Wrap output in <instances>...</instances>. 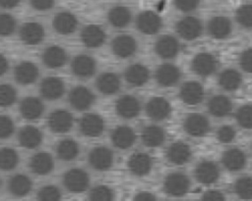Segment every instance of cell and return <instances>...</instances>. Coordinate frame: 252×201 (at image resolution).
Here are the masks:
<instances>
[{
	"label": "cell",
	"instance_id": "1",
	"mask_svg": "<svg viewBox=\"0 0 252 201\" xmlns=\"http://www.w3.org/2000/svg\"><path fill=\"white\" fill-rule=\"evenodd\" d=\"M64 186L71 192L79 193L85 191L90 183V177L87 172L82 169H71L64 174Z\"/></svg>",
	"mask_w": 252,
	"mask_h": 201
},
{
	"label": "cell",
	"instance_id": "2",
	"mask_svg": "<svg viewBox=\"0 0 252 201\" xmlns=\"http://www.w3.org/2000/svg\"><path fill=\"white\" fill-rule=\"evenodd\" d=\"M74 124L72 114L64 109L54 110L49 114L47 125L54 133H65L69 131Z\"/></svg>",
	"mask_w": 252,
	"mask_h": 201
},
{
	"label": "cell",
	"instance_id": "3",
	"mask_svg": "<svg viewBox=\"0 0 252 201\" xmlns=\"http://www.w3.org/2000/svg\"><path fill=\"white\" fill-rule=\"evenodd\" d=\"M82 134L88 137H97L104 130V120L101 116L94 113L85 114L79 123Z\"/></svg>",
	"mask_w": 252,
	"mask_h": 201
},
{
	"label": "cell",
	"instance_id": "4",
	"mask_svg": "<svg viewBox=\"0 0 252 201\" xmlns=\"http://www.w3.org/2000/svg\"><path fill=\"white\" fill-rule=\"evenodd\" d=\"M190 188V179L182 173L169 174L163 181L164 191L171 196H182Z\"/></svg>",
	"mask_w": 252,
	"mask_h": 201
},
{
	"label": "cell",
	"instance_id": "5",
	"mask_svg": "<svg viewBox=\"0 0 252 201\" xmlns=\"http://www.w3.org/2000/svg\"><path fill=\"white\" fill-rule=\"evenodd\" d=\"M175 29L181 38L185 40H194L201 35L203 25L199 19L189 16L179 20L175 25Z\"/></svg>",
	"mask_w": 252,
	"mask_h": 201
},
{
	"label": "cell",
	"instance_id": "6",
	"mask_svg": "<svg viewBox=\"0 0 252 201\" xmlns=\"http://www.w3.org/2000/svg\"><path fill=\"white\" fill-rule=\"evenodd\" d=\"M70 105L78 110V111H85L88 110L94 102V93L86 86L78 85L69 93L68 96Z\"/></svg>",
	"mask_w": 252,
	"mask_h": 201
},
{
	"label": "cell",
	"instance_id": "7",
	"mask_svg": "<svg viewBox=\"0 0 252 201\" xmlns=\"http://www.w3.org/2000/svg\"><path fill=\"white\" fill-rule=\"evenodd\" d=\"M161 25L160 17L153 11H144L136 19V26L144 34H155L159 31Z\"/></svg>",
	"mask_w": 252,
	"mask_h": 201
},
{
	"label": "cell",
	"instance_id": "8",
	"mask_svg": "<svg viewBox=\"0 0 252 201\" xmlns=\"http://www.w3.org/2000/svg\"><path fill=\"white\" fill-rule=\"evenodd\" d=\"M137 41L129 34H120L113 38L111 42V50L113 54L119 58H129L137 51Z\"/></svg>",
	"mask_w": 252,
	"mask_h": 201
},
{
	"label": "cell",
	"instance_id": "9",
	"mask_svg": "<svg viewBox=\"0 0 252 201\" xmlns=\"http://www.w3.org/2000/svg\"><path fill=\"white\" fill-rule=\"evenodd\" d=\"M88 160H89V164L94 170L105 171L112 166L114 161V156L110 149L104 146H99V147L94 148L89 153Z\"/></svg>",
	"mask_w": 252,
	"mask_h": 201
},
{
	"label": "cell",
	"instance_id": "10",
	"mask_svg": "<svg viewBox=\"0 0 252 201\" xmlns=\"http://www.w3.org/2000/svg\"><path fill=\"white\" fill-rule=\"evenodd\" d=\"M96 70L95 60L89 55H78L71 62L72 73L81 78L92 76Z\"/></svg>",
	"mask_w": 252,
	"mask_h": 201
},
{
	"label": "cell",
	"instance_id": "11",
	"mask_svg": "<svg viewBox=\"0 0 252 201\" xmlns=\"http://www.w3.org/2000/svg\"><path fill=\"white\" fill-rule=\"evenodd\" d=\"M117 115L123 119H133L141 111V104L138 98L133 95H123L115 103Z\"/></svg>",
	"mask_w": 252,
	"mask_h": 201
},
{
	"label": "cell",
	"instance_id": "12",
	"mask_svg": "<svg viewBox=\"0 0 252 201\" xmlns=\"http://www.w3.org/2000/svg\"><path fill=\"white\" fill-rule=\"evenodd\" d=\"M217 66L218 62L215 56L206 52L195 55L191 63L193 72L201 76H207L215 73Z\"/></svg>",
	"mask_w": 252,
	"mask_h": 201
},
{
	"label": "cell",
	"instance_id": "13",
	"mask_svg": "<svg viewBox=\"0 0 252 201\" xmlns=\"http://www.w3.org/2000/svg\"><path fill=\"white\" fill-rule=\"evenodd\" d=\"M204 94V88L198 81H187L182 84L179 90L180 99L190 106L198 105L202 102Z\"/></svg>",
	"mask_w": 252,
	"mask_h": 201
},
{
	"label": "cell",
	"instance_id": "14",
	"mask_svg": "<svg viewBox=\"0 0 252 201\" xmlns=\"http://www.w3.org/2000/svg\"><path fill=\"white\" fill-rule=\"evenodd\" d=\"M171 112V106L169 102L159 96L151 98L146 105L147 115L155 121H162L166 119Z\"/></svg>",
	"mask_w": 252,
	"mask_h": 201
},
{
	"label": "cell",
	"instance_id": "15",
	"mask_svg": "<svg viewBox=\"0 0 252 201\" xmlns=\"http://www.w3.org/2000/svg\"><path fill=\"white\" fill-rule=\"evenodd\" d=\"M183 127L189 135L200 137L209 131L210 123L208 119L201 114H191L186 117Z\"/></svg>",
	"mask_w": 252,
	"mask_h": 201
},
{
	"label": "cell",
	"instance_id": "16",
	"mask_svg": "<svg viewBox=\"0 0 252 201\" xmlns=\"http://www.w3.org/2000/svg\"><path fill=\"white\" fill-rule=\"evenodd\" d=\"M40 94L47 100H56L65 92L64 81L57 76L45 77L40 83Z\"/></svg>",
	"mask_w": 252,
	"mask_h": 201
},
{
	"label": "cell",
	"instance_id": "17",
	"mask_svg": "<svg viewBox=\"0 0 252 201\" xmlns=\"http://www.w3.org/2000/svg\"><path fill=\"white\" fill-rule=\"evenodd\" d=\"M44 28L36 22H28L20 29L21 40L27 45H36L44 38Z\"/></svg>",
	"mask_w": 252,
	"mask_h": 201
},
{
	"label": "cell",
	"instance_id": "18",
	"mask_svg": "<svg viewBox=\"0 0 252 201\" xmlns=\"http://www.w3.org/2000/svg\"><path fill=\"white\" fill-rule=\"evenodd\" d=\"M106 38L103 28L96 25H86L81 32V40L86 47L97 48L100 47Z\"/></svg>",
	"mask_w": 252,
	"mask_h": 201
},
{
	"label": "cell",
	"instance_id": "19",
	"mask_svg": "<svg viewBox=\"0 0 252 201\" xmlns=\"http://www.w3.org/2000/svg\"><path fill=\"white\" fill-rule=\"evenodd\" d=\"M19 109L24 119L33 121L39 119L42 116L44 111V105L39 98L34 96H29L22 100Z\"/></svg>",
	"mask_w": 252,
	"mask_h": 201
},
{
	"label": "cell",
	"instance_id": "20",
	"mask_svg": "<svg viewBox=\"0 0 252 201\" xmlns=\"http://www.w3.org/2000/svg\"><path fill=\"white\" fill-rule=\"evenodd\" d=\"M52 25L54 29L63 35L71 34L74 32L78 26L77 17L67 11L57 13L52 21Z\"/></svg>",
	"mask_w": 252,
	"mask_h": 201
},
{
	"label": "cell",
	"instance_id": "21",
	"mask_svg": "<svg viewBox=\"0 0 252 201\" xmlns=\"http://www.w3.org/2000/svg\"><path fill=\"white\" fill-rule=\"evenodd\" d=\"M181 73L179 69L172 64L160 65L155 74L157 82L163 87L174 85L180 78Z\"/></svg>",
	"mask_w": 252,
	"mask_h": 201
},
{
	"label": "cell",
	"instance_id": "22",
	"mask_svg": "<svg viewBox=\"0 0 252 201\" xmlns=\"http://www.w3.org/2000/svg\"><path fill=\"white\" fill-rule=\"evenodd\" d=\"M153 167V160L150 155L142 152L133 154L128 160V168L130 172L138 176L148 175Z\"/></svg>",
	"mask_w": 252,
	"mask_h": 201
},
{
	"label": "cell",
	"instance_id": "23",
	"mask_svg": "<svg viewBox=\"0 0 252 201\" xmlns=\"http://www.w3.org/2000/svg\"><path fill=\"white\" fill-rule=\"evenodd\" d=\"M155 51L160 58H173L179 52V42L172 35H162L157 40Z\"/></svg>",
	"mask_w": 252,
	"mask_h": 201
},
{
	"label": "cell",
	"instance_id": "24",
	"mask_svg": "<svg viewBox=\"0 0 252 201\" xmlns=\"http://www.w3.org/2000/svg\"><path fill=\"white\" fill-rule=\"evenodd\" d=\"M195 176L198 181L210 184L216 182L220 177V169L212 161H203L195 169Z\"/></svg>",
	"mask_w": 252,
	"mask_h": 201
},
{
	"label": "cell",
	"instance_id": "25",
	"mask_svg": "<svg viewBox=\"0 0 252 201\" xmlns=\"http://www.w3.org/2000/svg\"><path fill=\"white\" fill-rule=\"evenodd\" d=\"M136 140L135 131L127 126H119L111 132V141L118 149L130 148Z\"/></svg>",
	"mask_w": 252,
	"mask_h": 201
},
{
	"label": "cell",
	"instance_id": "26",
	"mask_svg": "<svg viewBox=\"0 0 252 201\" xmlns=\"http://www.w3.org/2000/svg\"><path fill=\"white\" fill-rule=\"evenodd\" d=\"M14 76L20 84H32L37 79L38 68L32 62H22L16 66Z\"/></svg>",
	"mask_w": 252,
	"mask_h": 201
},
{
	"label": "cell",
	"instance_id": "27",
	"mask_svg": "<svg viewBox=\"0 0 252 201\" xmlns=\"http://www.w3.org/2000/svg\"><path fill=\"white\" fill-rule=\"evenodd\" d=\"M96 88L98 91L104 95H111L115 94L121 85L120 77L111 72H105L98 75L95 82Z\"/></svg>",
	"mask_w": 252,
	"mask_h": 201
},
{
	"label": "cell",
	"instance_id": "28",
	"mask_svg": "<svg viewBox=\"0 0 252 201\" xmlns=\"http://www.w3.org/2000/svg\"><path fill=\"white\" fill-rule=\"evenodd\" d=\"M221 162L226 170L236 172L245 167L247 158L242 150L238 148H231L222 154Z\"/></svg>",
	"mask_w": 252,
	"mask_h": 201
},
{
	"label": "cell",
	"instance_id": "29",
	"mask_svg": "<svg viewBox=\"0 0 252 201\" xmlns=\"http://www.w3.org/2000/svg\"><path fill=\"white\" fill-rule=\"evenodd\" d=\"M126 81L132 86H142L150 78L149 69L143 64H133L129 66L124 74Z\"/></svg>",
	"mask_w": 252,
	"mask_h": 201
},
{
	"label": "cell",
	"instance_id": "30",
	"mask_svg": "<svg viewBox=\"0 0 252 201\" xmlns=\"http://www.w3.org/2000/svg\"><path fill=\"white\" fill-rule=\"evenodd\" d=\"M66 51L57 45H52L47 47L42 53L43 64L51 69H57L65 65L67 62Z\"/></svg>",
	"mask_w": 252,
	"mask_h": 201
},
{
	"label": "cell",
	"instance_id": "31",
	"mask_svg": "<svg viewBox=\"0 0 252 201\" xmlns=\"http://www.w3.org/2000/svg\"><path fill=\"white\" fill-rule=\"evenodd\" d=\"M191 155L192 153L190 146L182 141L172 143L166 151L167 160L175 165L185 164L190 160Z\"/></svg>",
	"mask_w": 252,
	"mask_h": 201
},
{
	"label": "cell",
	"instance_id": "32",
	"mask_svg": "<svg viewBox=\"0 0 252 201\" xmlns=\"http://www.w3.org/2000/svg\"><path fill=\"white\" fill-rule=\"evenodd\" d=\"M54 167L52 156L47 152H38L30 160L31 170L39 176L48 175Z\"/></svg>",
	"mask_w": 252,
	"mask_h": 201
},
{
	"label": "cell",
	"instance_id": "33",
	"mask_svg": "<svg viewBox=\"0 0 252 201\" xmlns=\"http://www.w3.org/2000/svg\"><path fill=\"white\" fill-rule=\"evenodd\" d=\"M231 23L223 16H217L211 19L208 24V31L210 35L216 39L226 38L231 32Z\"/></svg>",
	"mask_w": 252,
	"mask_h": 201
},
{
	"label": "cell",
	"instance_id": "34",
	"mask_svg": "<svg viewBox=\"0 0 252 201\" xmlns=\"http://www.w3.org/2000/svg\"><path fill=\"white\" fill-rule=\"evenodd\" d=\"M42 132L40 129L33 126H24L18 135V139L20 144L28 149L36 148L42 142Z\"/></svg>",
	"mask_w": 252,
	"mask_h": 201
},
{
	"label": "cell",
	"instance_id": "35",
	"mask_svg": "<svg viewBox=\"0 0 252 201\" xmlns=\"http://www.w3.org/2000/svg\"><path fill=\"white\" fill-rule=\"evenodd\" d=\"M208 110L214 117H225L231 112L232 103L230 99L224 95H216L209 100Z\"/></svg>",
	"mask_w": 252,
	"mask_h": 201
},
{
	"label": "cell",
	"instance_id": "36",
	"mask_svg": "<svg viewBox=\"0 0 252 201\" xmlns=\"http://www.w3.org/2000/svg\"><path fill=\"white\" fill-rule=\"evenodd\" d=\"M32 183L31 178L23 174L13 176L8 182V189L11 194L17 197L26 196L32 189Z\"/></svg>",
	"mask_w": 252,
	"mask_h": 201
},
{
	"label": "cell",
	"instance_id": "37",
	"mask_svg": "<svg viewBox=\"0 0 252 201\" xmlns=\"http://www.w3.org/2000/svg\"><path fill=\"white\" fill-rule=\"evenodd\" d=\"M107 19L109 24L117 28L125 27L128 25L132 19V14L130 10L125 6H114L110 9L107 15Z\"/></svg>",
	"mask_w": 252,
	"mask_h": 201
},
{
	"label": "cell",
	"instance_id": "38",
	"mask_svg": "<svg viewBox=\"0 0 252 201\" xmlns=\"http://www.w3.org/2000/svg\"><path fill=\"white\" fill-rule=\"evenodd\" d=\"M165 133L160 126H148L142 130V141L148 147H158L163 143Z\"/></svg>",
	"mask_w": 252,
	"mask_h": 201
},
{
	"label": "cell",
	"instance_id": "39",
	"mask_svg": "<svg viewBox=\"0 0 252 201\" xmlns=\"http://www.w3.org/2000/svg\"><path fill=\"white\" fill-rule=\"evenodd\" d=\"M242 76L236 70L226 69L219 75V84L227 91H234L241 85Z\"/></svg>",
	"mask_w": 252,
	"mask_h": 201
},
{
	"label": "cell",
	"instance_id": "40",
	"mask_svg": "<svg viewBox=\"0 0 252 201\" xmlns=\"http://www.w3.org/2000/svg\"><path fill=\"white\" fill-rule=\"evenodd\" d=\"M80 147L77 141L73 139H63L56 145V154L63 161H71L77 158Z\"/></svg>",
	"mask_w": 252,
	"mask_h": 201
},
{
	"label": "cell",
	"instance_id": "41",
	"mask_svg": "<svg viewBox=\"0 0 252 201\" xmlns=\"http://www.w3.org/2000/svg\"><path fill=\"white\" fill-rule=\"evenodd\" d=\"M20 157L18 152L9 147L0 149V170L11 171L19 164Z\"/></svg>",
	"mask_w": 252,
	"mask_h": 201
},
{
	"label": "cell",
	"instance_id": "42",
	"mask_svg": "<svg viewBox=\"0 0 252 201\" xmlns=\"http://www.w3.org/2000/svg\"><path fill=\"white\" fill-rule=\"evenodd\" d=\"M234 191L240 198H252V177L243 176L237 179L234 183Z\"/></svg>",
	"mask_w": 252,
	"mask_h": 201
},
{
	"label": "cell",
	"instance_id": "43",
	"mask_svg": "<svg viewBox=\"0 0 252 201\" xmlns=\"http://www.w3.org/2000/svg\"><path fill=\"white\" fill-rule=\"evenodd\" d=\"M113 198V190L106 185H96L91 189L89 194V199L94 201H110Z\"/></svg>",
	"mask_w": 252,
	"mask_h": 201
},
{
	"label": "cell",
	"instance_id": "44",
	"mask_svg": "<svg viewBox=\"0 0 252 201\" xmlns=\"http://www.w3.org/2000/svg\"><path fill=\"white\" fill-rule=\"evenodd\" d=\"M17 91L10 84H0V107H9L15 103Z\"/></svg>",
	"mask_w": 252,
	"mask_h": 201
},
{
	"label": "cell",
	"instance_id": "45",
	"mask_svg": "<svg viewBox=\"0 0 252 201\" xmlns=\"http://www.w3.org/2000/svg\"><path fill=\"white\" fill-rule=\"evenodd\" d=\"M238 24L246 28L252 27V4L240 6L235 14Z\"/></svg>",
	"mask_w": 252,
	"mask_h": 201
},
{
	"label": "cell",
	"instance_id": "46",
	"mask_svg": "<svg viewBox=\"0 0 252 201\" xmlns=\"http://www.w3.org/2000/svg\"><path fill=\"white\" fill-rule=\"evenodd\" d=\"M237 124L246 129L252 128V105H244L236 112Z\"/></svg>",
	"mask_w": 252,
	"mask_h": 201
},
{
	"label": "cell",
	"instance_id": "47",
	"mask_svg": "<svg viewBox=\"0 0 252 201\" xmlns=\"http://www.w3.org/2000/svg\"><path fill=\"white\" fill-rule=\"evenodd\" d=\"M36 197L41 201H57L61 198V192L55 185H45L39 188Z\"/></svg>",
	"mask_w": 252,
	"mask_h": 201
},
{
	"label": "cell",
	"instance_id": "48",
	"mask_svg": "<svg viewBox=\"0 0 252 201\" xmlns=\"http://www.w3.org/2000/svg\"><path fill=\"white\" fill-rule=\"evenodd\" d=\"M15 18L7 13H0V36L12 34L16 29Z\"/></svg>",
	"mask_w": 252,
	"mask_h": 201
},
{
	"label": "cell",
	"instance_id": "49",
	"mask_svg": "<svg viewBox=\"0 0 252 201\" xmlns=\"http://www.w3.org/2000/svg\"><path fill=\"white\" fill-rule=\"evenodd\" d=\"M15 125L13 120L5 115H0V139L7 138L13 134Z\"/></svg>",
	"mask_w": 252,
	"mask_h": 201
},
{
	"label": "cell",
	"instance_id": "50",
	"mask_svg": "<svg viewBox=\"0 0 252 201\" xmlns=\"http://www.w3.org/2000/svg\"><path fill=\"white\" fill-rule=\"evenodd\" d=\"M236 132L231 126H222L217 131V138L220 142L228 143L235 138Z\"/></svg>",
	"mask_w": 252,
	"mask_h": 201
},
{
	"label": "cell",
	"instance_id": "51",
	"mask_svg": "<svg viewBox=\"0 0 252 201\" xmlns=\"http://www.w3.org/2000/svg\"><path fill=\"white\" fill-rule=\"evenodd\" d=\"M239 64L244 72L252 74V48H248L242 52L239 58Z\"/></svg>",
	"mask_w": 252,
	"mask_h": 201
},
{
	"label": "cell",
	"instance_id": "52",
	"mask_svg": "<svg viewBox=\"0 0 252 201\" xmlns=\"http://www.w3.org/2000/svg\"><path fill=\"white\" fill-rule=\"evenodd\" d=\"M200 3V0H174L175 7L182 12H190L195 10Z\"/></svg>",
	"mask_w": 252,
	"mask_h": 201
},
{
	"label": "cell",
	"instance_id": "53",
	"mask_svg": "<svg viewBox=\"0 0 252 201\" xmlns=\"http://www.w3.org/2000/svg\"><path fill=\"white\" fill-rule=\"evenodd\" d=\"M30 3L37 11H47L53 7L55 0H30Z\"/></svg>",
	"mask_w": 252,
	"mask_h": 201
},
{
	"label": "cell",
	"instance_id": "54",
	"mask_svg": "<svg viewBox=\"0 0 252 201\" xmlns=\"http://www.w3.org/2000/svg\"><path fill=\"white\" fill-rule=\"evenodd\" d=\"M223 199H224L223 194L218 190H210L204 193L203 195V200H206V201H220Z\"/></svg>",
	"mask_w": 252,
	"mask_h": 201
},
{
	"label": "cell",
	"instance_id": "55",
	"mask_svg": "<svg viewBox=\"0 0 252 201\" xmlns=\"http://www.w3.org/2000/svg\"><path fill=\"white\" fill-rule=\"evenodd\" d=\"M134 199L139 200V201H154V200H156V196L150 192L142 191V192H139L138 194H136Z\"/></svg>",
	"mask_w": 252,
	"mask_h": 201
},
{
	"label": "cell",
	"instance_id": "56",
	"mask_svg": "<svg viewBox=\"0 0 252 201\" xmlns=\"http://www.w3.org/2000/svg\"><path fill=\"white\" fill-rule=\"evenodd\" d=\"M21 0H0V7L4 9H12L20 4Z\"/></svg>",
	"mask_w": 252,
	"mask_h": 201
},
{
	"label": "cell",
	"instance_id": "57",
	"mask_svg": "<svg viewBox=\"0 0 252 201\" xmlns=\"http://www.w3.org/2000/svg\"><path fill=\"white\" fill-rule=\"evenodd\" d=\"M8 69H9V63L7 58L4 55L0 54V75H3L4 74H6Z\"/></svg>",
	"mask_w": 252,
	"mask_h": 201
},
{
	"label": "cell",
	"instance_id": "58",
	"mask_svg": "<svg viewBox=\"0 0 252 201\" xmlns=\"http://www.w3.org/2000/svg\"><path fill=\"white\" fill-rule=\"evenodd\" d=\"M0 185H1V179H0Z\"/></svg>",
	"mask_w": 252,
	"mask_h": 201
}]
</instances>
